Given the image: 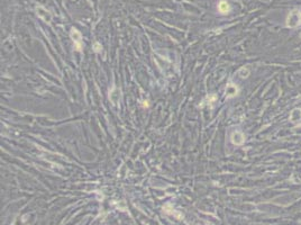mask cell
<instances>
[{
	"instance_id": "obj_9",
	"label": "cell",
	"mask_w": 301,
	"mask_h": 225,
	"mask_svg": "<svg viewBox=\"0 0 301 225\" xmlns=\"http://www.w3.org/2000/svg\"><path fill=\"white\" fill-rule=\"evenodd\" d=\"M93 47H94V51L96 52H100V50H101V45H100L99 43H94Z\"/></svg>"
},
{
	"instance_id": "obj_7",
	"label": "cell",
	"mask_w": 301,
	"mask_h": 225,
	"mask_svg": "<svg viewBox=\"0 0 301 225\" xmlns=\"http://www.w3.org/2000/svg\"><path fill=\"white\" fill-rule=\"evenodd\" d=\"M218 10H219V13L221 14H227L229 11V5L227 1H220L219 3V5H218Z\"/></svg>"
},
{
	"instance_id": "obj_3",
	"label": "cell",
	"mask_w": 301,
	"mask_h": 225,
	"mask_svg": "<svg viewBox=\"0 0 301 225\" xmlns=\"http://www.w3.org/2000/svg\"><path fill=\"white\" fill-rule=\"evenodd\" d=\"M230 140H231V142L234 143L235 145H242L243 143L245 142V136H244V134H243L242 132L235 131V132H233V133H231Z\"/></svg>"
},
{
	"instance_id": "obj_4",
	"label": "cell",
	"mask_w": 301,
	"mask_h": 225,
	"mask_svg": "<svg viewBox=\"0 0 301 225\" xmlns=\"http://www.w3.org/2000/svg\"><path fill=\"white\" fill-rule=\"evenodd\" d=\"M238 94V88L235 86L234 83H228L226 87V96L227 98H233V97L237 96Z\"/></svg>"
},
{
	"instance_id": "obj_6",
	"label": "cell",
	"mask_w": 301,
	"mask_h": 225,
	"mask_svg": "<svg viewBox=\"0 0 301 225\" xmlns=\"http://www.w3.org/2000/svg\"><path fill=\"white\" fill-rule=\"evenodd\" d=\"M37 15L40 17V18H43L45 22H50L51 20V15H50V13L47 10H45V9L43 8V7H38L37 8Z\"/></svg>"
},
{
	"instance_id": "obj_5",
	"label": "cell",
	"mask_w": 301,
	"mask_h": 225,
	"mask_svg": "<svg viewBox=\"0 0 301 225\" xmlns=\"http://www.w3.org/2000/svg\"><path fill=\"white\" fill-rule=\"evenodd\" d=\"M290 122L293 124H297L301 122V109L300 108H296L293 109L290 114Z\"/></svg>"
},
{
	"instance_id": "obj_2",
	"label": "cell",
	"mask_w": 301,
	"mask_h": 225,
	"mask_svg": "<svg viewBox=\"0 0 301 225\" xmlns=\"http://www.w3.org/2000/svg\"><path fill=\"white\" fill-rule=\"evenodd\" d=\"M71 37H72V40H73V43H74L75 50L80 52L81 50H82V46H83V44H82V35H81V33L79 32L77 28H72V30H71Z\"/></svg>"
},
{
	"instance_id": "obj_8",
	"label": "cell",
	"mask_w": 301,
	"mask_h": 225,
	"mask_svg": "<svg viewBox=\"0 0 301 225\" xmlns=\"http://www.w3.org/2000/svg\"><path fill=\"white\" fill-rule=\"evenodd\" d=\"M238 75L243 79L247 78L248 75H250V70H248L247 68H242V69L238 71Z\"/></svg>"
},
{
	"instance_id": "obj_1",
	"label": "cell",
	"mask_w": 301,
	"mask_h": 225,
	"mask_svg": "<svg viewBox=\"0 0 301 225\" xmlns=\"http://www.w3.org/2000/svg\"><path fill=\"white\" fill-rule=\"evenodd\" d=\"M301 24V13L300 11H292L287 18V26L288 27H297Z\"/></svg>"
}]
</instances>
